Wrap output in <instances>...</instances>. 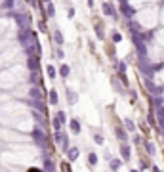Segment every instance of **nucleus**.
I'll return each mask as SVG.
<instances>
[{
  "label": "nucleus",
  "mask_w": 164,
  "mask_h": 172,
  "mask_svg": "<svg viewBox=\"0 0 164 172\" xmlns=\"http://www.w3.org/2000/svg\"><path fill=\"white\" fill-rule=\"evenodd\" d=\"M69 128H71V132H73V134L80 132V123H78V119H71L69 120Z\"/></svg>",
  "instance_id": "f257e3e1"
},
{
  "label": "nucleus",
  "mask_w": 164,
  "mask_h": 172,
  "mask_svg": "<svg viewBox=\"0 0 164 172\" xmlns=\"http://www.w3.org/2000/svg\"><path fill=\"white\" fill-rule=\"evenodd\" d=\"M120 155H122L124 161H130V147H128L126 143H122V145H120Z\"/></svg>",
  "instance_id": "f03ea898"
},
{
  "label": "nucleus",
  "mask_w": 164,
  "mask_h": 172,
  "mask_svg": "<svg viewBox=\"0 0 164 172\" xmlns=\"http://www.w3.org/2000/svg\"><path fill=\"white\" fill-rule=\"evenodd\" d=\"M78 153H80V151H78V147H71L69 153H67L69 161H76V159H78Z\"/></svg>",
  "instance_id": "7ed1b4c3"
},
{
  "label": "nucleus",
  "mask_w": 164,
  "mask_h": 172,
  "mask_svg": "<svg viewBox=\"0 0 164 172\" xmlns=\"http://www.w3.org/2000/svg\"><path fill=\"white\" fill-rule=\"evenodd\" d=\"M115 134H117V138H118L120 142H124V140H126V130H124V128L117 126V128H115Z\"/></svg>",
  "instance_id": "20e7f679"
},
{
  "label": "nucleus",
  "mask_w": 164,
  "mask_h": 172,
  "mask_svg": "<svg viewBox=\"0 0 164 172\" xmlns=\"http://www.w3.org/2000/svg\"><path fill=\"white\" fill-rule=\"evenodd\" d=\"M59 102V98H58V90H50V103L55 105Z\"/></svg>",
  "instance_id": "39448f33"
},
{
  "label": "nucleus",
  "mask_w": 164,
  "mask_h": 172,
  "mask_svg": "<svg viewBox=\"0 0 164 172\" xmlns=\"http://www.w3.org/2000/svg\"><path fill=\"white\" fill-rule=\"evenodd\" d=\"M88 164H92V167H96V164H97V155L96 153H88Z\"/></svg>",
  "instance_id": "423d86ee"
},
{
  "label": "nucleus",
  "mask_w": 164,
  "mask_h": 172,
  "mask_svg": "<svg viewBox=\"0 0 164 172\" xmlns=\"http://www.w3.org/2000/svg\"><path fill=\"white\" fill-rule=\"evenodd\" d=\"M111 170H113V172L120 170V161H118V159H113V161H111Z\"/></svg>",
  "instance_id": "0eeeda50"
},
{
  "label": "nucleus",
  "mask_w": 164,
  "mask_h": 172,
  "mask_svg": "<svg viewBox=\"0 0 164 172\" xmlns=\"http://www.w3.org/2000/svg\"><path fill=\"white\" fill-rule=\"evenodd\" d=\"M145 147H147V153L149 155H155L156 153V149H155V145H153L151 142H145Z\"/></svg>",
  "instance_id": "6e6552de"
},
{
  "label": "nucleus",
  "mask_w": 164,
  "mask_h": 172,
  "mask_svg": "<svg viewBox=\"0 0 164 172\" xmlns=\"http://www.w3.org/2000/svg\"><path fill=\"white\" fill-rule=\"evenodd\" d=\"M67 99H69V103H75L76 102V94L73 90H67Z\"/></svg>",
  "instance_id": "1a4fd4ad"
},
{
  "label": "nucleus",
  "mask_w": 164,
  "mask_h": 172,
  "mask_svg": "<svg viewBox=\"0 0 164 172\" xmlns=\"http://www.w3.org/2000/svg\"><path fill=\"white\" fill-rule=\"evenodd\" d=\"M54 40H55V42H58V44L61 46V44H63V34H61L59 31H55V33H54Z\"/></svg>",
  "instance_id": "9d476101"
},
{
  "label": "nucleus",
  "mask_w": 164,
  "mask_h": 172,
  "mask_svg": "<svg viewBox=\"0 0 164 172\" xmlns=\"http://www.w3.org/2000/svg\"><path fill=\"white\" fill-rule=\"evenodd\" d=\"M124 126H126V130H130V132L135 130V126H134V123H132L130 119H126V120H124Z\"/></svg>",
  "instance_id": "9b49d317"
},
{
  "label": "nucleus",
  "mask_w": 164,
  "mask_h": 172,
  "mask_svg": "<svg viewBox=\"0 0 164 172\" xmlns=\"http://www.w3.org/2000/svg\"><path fill=\"white\" fill-rule=\"evenodd\" d=\"M44 167H46L44 170H48V172H52V170H54V163L50 161V159H46V161H44Z\"/></svg>",
  "instance_id": "f8f14e48"
},
{
  "label": "nucleus",
  "mask_w": 164,
  "mask_h": 172,
  "mask_svg": "<svg viewBox=\"0 0 164 172\" xmlns=\"http://www.w3.org/2000/svg\"><path fill=\"white\" fill-rule=\"evenodd\" d=\"M61 77H63V78L69 77V67H67V65H61Z\"/></svg>",
  "instance_id": "ddd939ff"
},
{
  "label": "nucleus",
  "mask_w": 164,
  "mask_h": 172,
  "mask_svg": "<svg viewBox=\"0 0 164 172\" xmlns=\"http://www.w3.org/2000/svg\"><path fill=\"white\" fill-rule=\"evenodd\" d=\"M94 142L97 143V145H101V143H103V136H101V134H96V136H94Z\"/></svg>",
  "instance_id": "4468645a"
},
{
  "label": "nucleus",
  "mask_w": 164,
  "mask_h": 172,
  "mask_svg": "<svg viewBox=\"0 0 164 172\" xmlns=\"http://www.w3.org/2000/svg\"><path fill=\"white\" fill-rule=\"evenodd\" d=\"M48 75H50V77H52V78L55 77V69H54L52 65H48Z\"/></svg>",
  "instance_id": "2eb2a0df"
},
{
  "label": "nucleus",
  "mask_w": 164,
  "mask_h": 172,
  "mask_svg": "<svg viewBox=\"0 0 164 172\" xmlns=\"http://www.w3.org/2000/svg\"><path fill=\"white\" fill-rule=\"evenodd\" d=\"M48 17H54V6L48 4Z\"/></svg>",
  "instance_id": "dca6fc26"
},
{
  "label": "nucleus",
  "mask_w": 164,
  "mask_h": 172,
  "mask_svg": "<svg viewBox=\"0 0 164 172\" xmlns=\"http://www.w3.org/2000/svg\"><path fill=\"white\" fill-rule=\"evenodd\" d=\"M113 38H115V42H118V40H120V34H118V33H115V34H113Z\"/></svg>",
  "instance_id": "f3484780"
},
{
  "label": "nucleus",
  "mask_w": 164,
  "mask_h": 172,
  "mask_svg": "<svg viewBox=\"0 0 164 172\" xmlns=\"http://www.w3.org/2000/svg\"><path fill=\"white\" fill-rule=\"evenodd\" d=\"M153 172H162L160 168H156V167H153Z\"/></svg>",
  "instance_id": "a211bd4d"
},
{
  "label": "nucleus",
  "mask_w": 164,
  "mask_h": 172,
  "mask_svg": "<svg viewBox=\"0 0 164 172\" xmlns=\"http://www.w3.org/2000/svg\"><path fill=\"white\" fill-rule=\"evenodd\" d=\"M88 4H90V6H92V4H94V0H88Z\"/></svg>",
  "instance_id": "6ab92c4d"
},
{
  "label": "nucleus",
  "mask_w": 164,
  "mask_h": 172,
  "mask_svg": "<svg viewBox=\"0 0 164 172\" xmlns=\"http://www.w3.org/2000/svg\"><path fill=\"white\" fill-rule=\"evenodd\" d=\"M130 172H138V170H130Z\"/></svg>",
  "instance_id": "aec40b11"
},
{
  "label": "nucleus",
  "mask_w": 164,
  "mask_h": 172,
  "mask_svg": "<svg viewBox=\"0 0 164 172\" xmlns=\"http://www.w3.org/2000/svg\"><path fill=\"white\" fill-rule=\"evenodd\" d=\"M44 2H50V0H44Z\"/></svg>",
  "instance_id": "412c9836"
}]
</instances>
